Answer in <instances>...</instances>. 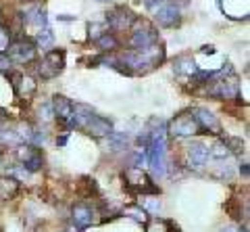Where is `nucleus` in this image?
I'll return each instance as SVG.
<instances>
[{"label":"nucleus","mask_w":250,"mask_h":232,"mask_svg":"<svg viewBox=\"0 0 250 232\" xmlns=\"http://www.w3.org/2000/svg\"><path fill=\"white\" fill-rule=\"evenodd\" d=\"M94 215H96V211H94V207L88 205V203H75L73 209H71V220H73V226L75 228H88L94 224Z\"/></svg>","instance_id":"9d476101"},{"label":"nucleus","mask_w":250,"mask_h":232,"mask_svg":"<svg viewBox=\"0 0 250 232\" xmlns=\"http://www.w3.org/2000/svg\"><path fill=\"white\" fill-rule=\"evenodd\" d=\"M134 21H136V15L129 9H125V6H119V9H115L113 13L106 15V23L113 29H119V32L121 29H129Z\"/></svg>","instance_id":"9b49d317"},{"label":"nucleus","mask_w":250,"mask_h":232,"mask_svg":"<svg viewBox=\"0 0 250 232\" xmlns=\"http://www.w3.org/2000/svg\"><path fill=\"white\" fill-rule=\"evenodd\" d=\"M202 52H210V55H213L215 48H213V46H202Z\"/></svg>","instance_id":"2f4dec72"},{"label":"nucleus","mask_w":250,"mask_h":232,"mask_svg":"<svg viewBox=\"0 0 250 232\" xmlns=\"http://www.w3.org/2000/svg\"><path fill=\"white\" fill-rule=\"evenodd\" d=\"M134 23H136V27H131L129 42L136 50H144V48H150V46L159 44V32L152 25H148L146 21H138V19Z\"/></svg>","instance_id":"f03ea898"},{"label":"nucleus","mask_w":250,"mask_h":232,"mask_svg":"<svg viewBox=\"0 0 250 232\" xmlns=\"http://www.w3.org/2000/svg\"><path fill=\"white\" fill-rule=\"evenodd\" d=\"M98 2H111V0H98Z\"/></svg>","instance_id":"f704fd0d"},{"label":"nucleus","mask_w":250,"mask_h":232,"mask_svg":"<svg viewBox=\"0 0 250 232\" xmlns=\"http://www.w3.org/2000/svg\"><path fill=\"white\" fill-rule=\"evenodd\" d=\"M59 19H61V21H73L75 17H67V15H59Z\"/></svg>","instance_id":"473e14b6"},{"label":"nucleus","mask_w":250,"mask_h":232,"mask_svg":"<svg viewBox=\"0 0 250 232\" xmlns=\"http://www.w3.org/2000/svg\"><path fill=\"white\" fill-rule=\"evenodd\" d=\"M198 132H200V128H198L196 119H194L192 111L175 115V119L169 123V134L175 136V138H188V136H194Z\"/></svg>","instance_id":"39448f33"},{"label":"nucleus","mask_w":250,"mask_h":232,"mask_svg":"<svg viewBox=\"0 0 250 232\" xmlns=\"http://www.w3.org/2000/svg\"><path fill=\"white\" fill-rule=\"evenodd\" d=\"M146 2V9H150V11H156L159 6L163 4H173V0H144Z\"/></svg>","instance_id":"393cba45"},{"label":"nucleus","mask_w":250,"mask_h":232,"mask_svg":"<svg viewBox=\"0 0 250 232\" xmlns=\"http://www.w3.org/2000/svg\"><path fill=\"white\" fill-rule=\"evenodd\" d=\"M11 46V32L0 23V55H4Z\"/></svg>","instance_id":"5701e85b"},{"label":"nucleus","mask_w":250,"mask_h":232,"mask_svg":"<svg viewBox=\"0 0 250 232\" xmlns=\"http://www.w3.org/2000/svg\"><path fill=\"white\" fill-rule=\"evenodd\" d=\"M240 174L244 176V178H248V163H242L240 165Z\"/></svg>","instance_id":"c756f323"},{"label":"nucleus","mask_w":250,"mask_h":232,"mask_svg":"<svg viewBox=\"0 0 250 232\" xmlns=\"http://www.w3.org/2000/svg\"><path fill=\"white\" fill-rule=\"evenodd\" d=\"M96 46H98V48L100 50H108V52H113L115 48H117V46H119V42H117V38L113 36V34H103V36H100L98 38V40H96Z\"/></svg>","instance_id":"6ab92c4d"},{"label":"nucleus","mask_w":250,"mask_h":232,"mask_svg":"<svg viewBox=\"0 0 250 232\" xmlns=\"http://www.w3.org/2000/svg\"><path fill=\"white\" fill-rule=\"evenodd\" d=\"M0 140L9 146H19L23 142L17 130H2V132H0Z\"/></svg>","instance_id":"412c9836"},{"label":"nucleus","mask_w":250,"mask_h":232,"mask_svg":"<svg viewBox=\"0 0 250 232\" xmlns=\"http://www.w3.org/2000/svg\"><path fill=\"white\" fill-rule=\"evenodd\" d=\"M83 130L88 132L90 136L94 138H103V136H108L113 132V123L108 121L106 117H100V115H92L88 119V123L83 126Z\"/></svg>","instance_id":"ddd939ff"},{"label":"nucleus","mask_w":250,"mask_h":232,"mask_svg":"<svg viewBox=\"0 0 250 232\" xmlns=\"http://www.w3.org/2000/svg\"><path fill=\"white\" fill-rule=\"evenodd\" d=\"M17 155H19L23 167H25L29 174H31V172H38V169L42 167V151L38 149V146H34V144L19 146Z\"/></svg>","instance_id":"1a4fd4ad"},{"label":"nucleus","mask_w":250,"mask_h":232,"mask_svg":"<svg viewBox=\"0 0 250 232\" xmlns=\"http://www.w3.org/2000/svg\"><path fill=\"white\" fill-rule=\"evenodd\" d=\"M67 138H69V136L65 134V136H61V138H57V142H59V144L62 146V144H67Z\"/></svg>","instance_id":"7c9ffc66"},{"label":"nucleus","mask_w":250,"mask_h":232,"mask_svg":"<svg viewBox=\"0 0 250 232\" xmlns=\"http://www.w3.org/2000/svg\"><path fill=\"white\" fill-rule=\"evenodd\" d=\"M62 69H65V50L54 48L40 61L38 73H40L42 80H52V77H57Z\"/></svg>","instance_id":"20e7f679"},{"label":"nucleus","mask_w":250,"mask_h":232,"mask_svg":"<svg viewBox=\"0 0 250 232\" xmlns=\"http://www.w3.org/2000/svg\"><path fill=\"white\" fill-rule=\"evenodd\" d=\"M125 215H129V218H134V220H136V222H140V224H148V211L144 209L142 205L127 207V209H125Z\"/></svg>","instance_id":"aec40b11"},{"label":"nucleus","mask_w":250,"mask_h":232,"mask_svg":"<svg viewBox=\"0 0 250 232\" xmlns=\"http://www.w3.org/2000/svg\"><path fill=\"white\" fill-rule=\"evenodd\" d=\"M21 182L13 176H0V199L2 201H13L19 195Z\"/></svg>","instance_id":"2eb2a0df"},{"label":"nucleus","mask_w":250,"mask_h":232,"mask_svg":"<svg viewBox=\"0 0 250 232\" xmlns=\"http://www.w3.org/2000/svg\"><path fill=\"white\" fill-rule=\"evenodd\" d=\"M9 59L15 63H31L36 59V44L31 40H17L9 46Z\"/></svg>","instance_id":"0eeeda50"},{"label":"nucleus","mask_w":250,"mask_h":232,"mask_svg":"<svg viewBox=\"0 0 250 232\" xmlns=\"http://www.w3.org/2000/svg\"><path fill=\"white\" fill-rule=\"evenodd\" d=\"M173 71L179 73V75H190L192 77L194 73L198 71V67L190 57H179V59H175V63H173Z\"/></svg>","instance_id":"f3484780"},{"label":"nucleus","mask_w":250,"mask_h":232,"mask_svg":"<svg viewBox=\"0 0 250 232\" xmlns=\"http://www.w3.org/2000/svg\"><path fill=\"white\" fill-rule=\"evenodd\" d=\"M152 13H154L156 23L163 25V27H173V25H177V23H179V19H182L179 9L175 4H163L156 11H152Z\"/></svg>","instance_id":"f8f14e48"},{"label":"nucleus","mask_w":250,"mask_h":232,"mask_svg":"<svg viewBox=\"0 0 250 232\" xmlns=\"http://www.w3.org/2000/svg\"><path fill=\"white\" fill-rule=\"evenodd\" d=\"M123 184L125 188L131 192H142V195H159V186H154L150 176H148L142 167H127L123 172Z\"/></svg>","instance_id":"f257e3e1"},{"label":"nucleus","mask_w":250,"mask_h":232,"mask_svg":"<svg viewBox=\"0 0 250 232\" xmlns=\"http://www.w3.org/2000/svg\"><path fill=\"white\" fill-rule=\"evenodd\" d=\"M11 69V59L6 55H0V71H9Z\"/></svg>","instance_id":"c85d7f7f"},{"label":"nucleus","mask_w":250,"mask_h":232,"mask_svg":"<svg viewBox=\"0 0 250 232\" xmlns=\"http://www.w3.org/2000/svg\"><path fill=\"white\" fill-rule=\"evenodd\" d=\"M171 230V222L165 220H152L146 226V232H169Z\"/></svg>","instance_id":"4be33fe9"},{"label":"nucleus","mask_w":250,"mask_h":232,"mask_svg":"<svg viewBox=\"0 0 250 232\" xmlns=\"http://www.w3.org/2000/svg\"><path fill=\"white\" fill-rule=\"evenodd\" d=\"M50 107H52V115H57V119L61 123H67L69 117H71V113H73V103L67 96H62V94L54 96Z\"/></svg>","instance_id":"4468645a"},{"label":"nucleus","mask_w":250,"mask_h":232,"mask_svg":"<svg viewBox=\"0 0 250 232\" xmlns=\"http://www.w3.org/2000/svg\"><path fill=\"white\" fill-rule=\"evenodd\" d=\"M100 29H103L100 23H92V25H90V38H92V40H98L103 34H106V32H100Z\"/></svg>","instance_id":"bb28decb"},{"label":"nucleus","mask_w":250,"mask_h":232,"mask_svg":"<svg viewBox=\"0 0 250 232\" xmlns=\"http://www.w3.org/2000/svg\"><path fill=\"white\" fill-rule=\"evenodd\" d=\"M210 157V149L205 142H192L186 149V159H188V167L192 169H202L207 165V161Z\"/></svg>","instance_id":"6e6552de"},{"label":"nucleus","mask_w":250,"mask_h":232,"mask_svg":"<svg viewBox=\"0 0 250 232\" xmlns=\"http://www.w3.org/2000/svg\"><path fill=\"white\" fill-rule=\"evenodd\" d=\"M23 21L29 23V25H38V27H46L48 17H46V11H42L40 6H31L23 13Z\"/></svg>","instance_id":"dca6fc26"},{"label":"nucleus","mask_w":250,"mask_h":232,"mask_svg":"<svg viewBox=\"0 0 250 232\" xmlns=\"http://www.w3.org/2000/svg\"><path fill=\"white\" fill-rule=\"evenodd\" d=\"M50 115H52V107H50L48 103H46L44 107H40V119H42V121H48Z\"/></svg>","instance_id":"cd10ccee"},{"label":"nucleus","mask_w":250,"mask_h":232,"mask_svg":"<svg viewBox=\"0 0 250 232\" xmlns=\"http://www.w3.org/2000/svg\"><path fill=\"white\" fill-rule=\"evenodd\" d=\"M106 138H108V146H111V151H123L125 146H127V134L125 132H111Z\"/></svg>","instance_id":"a211bd4d"},{"label":"nucleus","mask_w":250,"mask_h":232,"mask_svg":"<svg viewBox=\"0 0 250 232\" xmlns=\"http://www.w3.org/2000/svg\"><path fill=\"white\" fill-rule=\"evenodd\" d=\"M38 44L42 46V48H48V46L52 44V32L48 27H44L40 34H38Z\"/></svg>","instance_id":"b1692460"},{"label":"nucleus","mask_w":250,"mask_h":232,"mask_svg":"<svg viewBox=\"0 0 250 232\" xmlns=\"http://www.w3.org/2000/svg\"><path fill=\"white\" fill-rule=\"evenodd\" d=\"M77 230H80V228H75V226H73V228H67L65 232H77Z\"/></svg>","instance_id":"72a5a7b5"},{"label":"nucleus","mask_w":250,"mask_h":232,"mask_svg":"<svg viewBox=\"0 0 250 232\" xmlns=\"http://www.w3.org/2000/svg\"><path fill=\"white\" fill-rule=\"evenodd\" d=\"M192 115H194V119H196L198 128L205 134H213V136L221 134V123H219L217 115L213 111L205 109V107H196V109H192Z\"/></svg>","instance_id":"423d86ee"},{"label":"nucleus","mask_w":250,"mask_h":232,"mask_svg":"<svg viewBox=\"0 0 250 232\" xmlns=\"http://www.w3.org/2000/svg\"><path fill=\"white\" fill-rule=\"evenodd\" d=\"M144 203H146V209H148V211L159 213V209H161V201H159V199H146Z\"/></svg>","instance_id":"a878e982"},{"label":"nucleus","mask_w":250,"mask_h":232,"mask_svg":"<svg viewBox=\"0 0 250 232\" xmlns=\"http://www.w3.org/2000/svg\"><path fill=\"white\" fill-rule=\"evenodd\" d=\"M215 82L210 84L208 88V94L215 96L219 100H231L238 96V77L233 75V71H229L228 77H219L217 71H215Z\"/></svg>","instance_id":"7ed1b4c3"}]
</instances>
